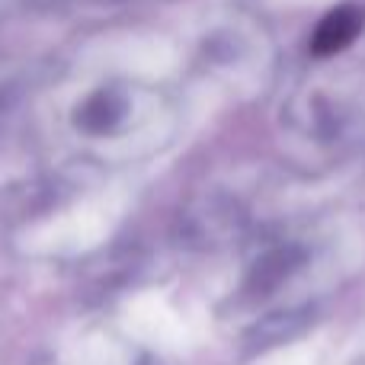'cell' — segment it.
<instances>
[{
  "label": "cell",
  "instance_id": "6da1fadb",
  "mask_svg": "<svg viewBox=\"0 0 365 365\" xmlns=\"http://www.w3.org/2000/svg\"><path fill=\"white\" fill-rule=\"evenodd\" d=\"M362 26H365V10H359L356 4L336 6V10H330L327 16L321 19L314 38H311V51H314L317 58L336 55V51L349 48V45L359 38Z\"/></svg>",
  "mask_w": 365,
  "mask_h": 365
}]
</instances>
